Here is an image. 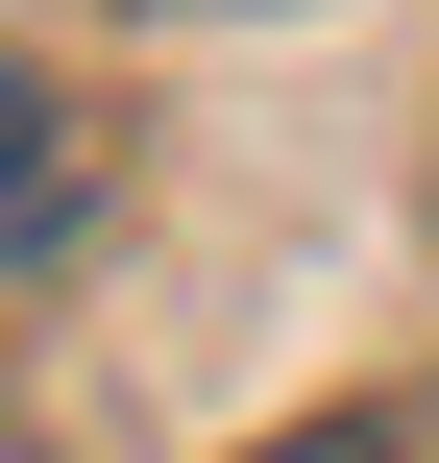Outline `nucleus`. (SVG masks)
Masks as SVG:
<instances>
[{"label":"nucleus","mask_w":439,"mask_h":463,"mask_svg":"<svg viewBox=\"0 0 439 463\" xmlns=\"http://www.w3.org/2000/svg\"><path fill=\"white\" fill-rule=\"evenodd\" d=\"M49 220H73V98L0 49V244H49Z\"/></svg>","instance_id":"f257e3e1"},{"label":"nucleus","mask_w":439,"mask_h":463,"mask_svg":"<svg viewBox=\"0 0 439 463\" xmlns=\"http://www.w3.org/2000/svg\"><path fill=\"white\" fill-rule=\"evenodd\" d=\"M269 463H415V439H391V415H318V439H269Z\"/></svg>","instance_id":"f03ea898"}]
</instances>
